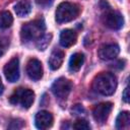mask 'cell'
<instances>
[{
    "mask_svg": "<svg viewBox=\"0 0 130 130\" xmlns=\"http://www.w3.org/2000/svg\"><path fill=\"white\" fill-rule=\"evenodd\" d=\"M91 88L99 94L112 95L117 88V78L113 73L102 72L93 78Z\"/></svg>",
    "mask_w": 130,
    "mask_h": 130,
    "instance_id": "obj_1",
    "label": "cell"
},
{
    "mask_svg": "<svg viewBox=\"0 0 130 130\" xmlns=\"http://www.w3.org/2000/svg\"><path fill=\"white\" fill-rule=\"evenodd\" d=\"M46 29L45 21L43 19H36L30 22L24 23L20 29V38L23 42L38 41Z\"/></svg>",
    "mask_w": 130,
    "mask_h": 130,
    "instance_id": "obj_2",
    "label": "cell"
},
{
    "mask_svg": "<svg viewBox=\"0 0 130 130\" xmlns=\"http://www.w3.org/2000/svg\"><path fill=\"white\" fill-rule=\"evenodd\" d=\"M80 13V8L77 4L70 2H62L58 5L55 13V19L58 23L69 22L75 19Z\"/></svg>",
    "mask_w": 130,
    "mask_h": 130,
    "instance_id": "obj_3",
    "label": "cell"
},
{
    "mask_svg": "<svg viewBox=\"0 0 130 130\" xmlns=\"http://www.w3.org/2000/svg\"><path fill=\"white\" fill-rule=\"evenodd\" d=\"M35 101V92L28 88L19 87L13 91L9 98V102L12 105H20L24 109H28Z\"/></svg>",
    "mask_w": 130,
    "mask_h": 130,
    "instance_id": "obj_4",
    "label": "cell"
},
{
    "mask_svg": "<svg viewBox=\"0 0 130 130\" xmlns=\"http://www.w3.org/2000/svg\"><path fill=\"white\" fill-rule=\"evenodd\" d=\"M72 89V83L65 77H59L52 84L51 90L54 95L60 100H66Z\"/></svg>",
    "mask_w": 130,
    "mask_h": 130,
    "instance_id": "obj_5",
    "label": "cell"
},
{
    "mask_svg": "<svg viewBox=\"0 0 130 130\" xmlns=\"http://www.w3.org/2000/svg\"><path fill=\"white\" fill-rule=\"evenodd\" d=\"M103 22L111 29H120L124 24V18L118 11L107 10L103 15Z\"/></svg>",
    "mask_w": 130,
    "mask_h": 130,
    "instance_id": "obj_6",
    "label": "cell"
},
{
    "mask_svg": "<svg viewBox=\"0 0 130 130\" xmlns=\"http://www.w3.org/2000/svg\"><path fill=\"white\" fill-rule=\"evenodd\" d=\"M3 72L5 78L9 82H16L19 79V60L17 57H13L10 59L3 68Z\"/></svg>",
    "mask_w": 130,
    "mask_h": 130,
    "instance_id": "obj_7",
    "label": "cell"
},
{
    "mask_svg": "<svg viewBox=\"0 0 130 130\" xmlns=\"http://www.w3.org/2000/svg\"><path fill=\"white\" fill-rule=\"evenodd\" d=\"M113 109V104L110 102H106V103H101L99 105H96L93 110H92V116L93 119L98 122V123H105L111 113Z\"/></svg>",
    "mask_w": 130,
    "mask_h": 130,
    "instance_id": "obj_8",
    "label": "cell"
},
{
    "mask_svg": "<svg viewBox=\"0 0 130 130\" xmlns=\"http://www.w3.org/2000/svg\"><path fill=\"white\" fill-rule=\"evenodd\" d=\"M120 52V48L117 44H105L103 46L100 47L99 51H98V56L100 59L102 60H112L114 58H116L118 56Z\"/></svg>",
    "mask_w": 130,
    "mask_h": 130,
    "instance_id": "obj_9",
    "label": "cell"
},
{
    "mask_svg": "<svg viewBox=\"0 0 130 130\" xmlns=\"http://www.w3.org/2000/svg\"><path fill=\"white\" fill-rule=\"evenodd\" d=\"M26 73L31 80H40L43 76V66L40 60L31 58L26 64Z\"/></svg>",
    "mask_w": 130,
    "mask_h": 130,
    "instance_id": "obj_10",
    "label": "cell"
},
{
    "mask_svg": "<svg viewBox=\"0 0 130 130\" xmlns=\"http://www.w3.org/2000/svg\"><path fill=\"white\" fill-rule=\"evenodd\" d=\"M35 124L38 129L44 130L53 125V116L47 111H40L35 117Z\"/></svg>",
    "mask_w": 130,
    "mask_h": 130,
    "instance_id": "obj_11",
    "label": "cell"
},
{
    "mask_svg": "<svg viewBox=\"0 0 130 130\" xmlns=\"http://www.w3.org/2000/svg\"><path fill=\"white\" fill-rule=\"evenodd\" d=\"M64 57H65V54L62 50L60 49H54L49 57V60H48V63H49V66L52 70H57L61 67L63 61H64Z\"/></svg>",
    "mask_w": 130,
    "mask_h": 130,
    "instance_id": "obj_12",
    "label": "cell"
},
{
    "mask_svg": "<svg viewBox=\"0 0 130 130\" xmlns=\"http://www.w3.org/2000/svg\"><path fill=\"white\" fill-rule=\"evenodd\" d=\"M77 34L73 29H64L60 34V45L64 48H69L76 43Z\"/></svg>",
    "mask_w": 130,
    "mask_h": 130,
    "instance_id": "obj_13",
    "label": "cell"
},
{
    "mask_svg": "<svg viewBox=\"0 0 130 130\" xmlns=\"http://www.w3.org/2000/svg\"><path fill=\"white\" fill-rule=\"evenodd\" d=\"M14 11L17 16L24 17L27 16L31 11V3L29 0H20L14 6Z\"/></svg>",
    "mask_w": 130,
    "mask_h": 130,
    "instance_id": "obj_14",
    "label": "cell"
},
{
    "mask_svg": "<svg viewBox=\"0 0 130 130\" xmlns=\"http://www.w3.org/2000/svg\"><path fill=\"white\" fill-rule=\"evenodd\" d=\"M84 63V55L82 53H75L69 60V70L71 72H77Z\"/></svg>",
    "mask_w": 130,
    "mask_h": 130,
    "instance_id": "obj_15",
    "label": "cell"
},
{
    "mask_svg": "<svg viewBox=\"0 0 130 130\" xmlns=\"http://www.w3.org/2000/svg\"><path fill=\"white\" fill-rule=\"evenodd\" d=\"M130 125V116L128 112H121L116 119L117 129H128Z\"/></svg>",
    "mask_w": 130,
    "mask_h": 130,
    "instance_id": "obj_16",
    "label": "cell"
},
{
    "mask_svg": "<svg viewBox=\"0 0 130 130\" xmlns=\"http://www.w3.org/2000/svg\"><path fill=\"white\" fill-rule=\"evenodd\" d=\"M13 22V17L9 11H3L0 14V28H8Z\"/></svg>",
    "mask_w": 130,
    "mask_h": 130,
    "instance_id": "obj_17",
    "label": "cell"
},
{
    "mask_svg": "<svg viewBox=\"0 0 130 130\" xmlns=\"http://www.w3.org/2000/svg\"><path fill=\"white\" fill-rule=\"evenodd\" d=\"M51 39H52V35L49 34V35H43L37 42V47L39 50H45L48 45L50 44L51 42Z\"/></svg>",
    "mask_w": 130,
    "mask_h": 130,
    "instance_id": "obj_18",
    "label": "cell"
},
{
    "mask_svg": "<svg viewBox=\"0 0 130 130\" xmlns=\"http://www.w3.org/2000/svg\"><path fill=\"white\" fill-rule=\"evenodd\" d=\"M73 128L76 129V130H89L90 129V125L88 124V122L86 120H84V119H78L73 124Z\"/></svg>",
    "mask_w": 130,
    "mask_h": 130,
    "instance_id": "obj_19",
    "label": "cell"
},
{
    "mask_svg": "<svg viewBox=\"0 0 130 130\" xmlns=\"http://www.w3.org/2000/svg\"><path fill=\"white\" fill-rule=\"evenodd\" d=\"M36 3L42 7H48L50 5H52V3L54 2V0H35Z\"/></svg>",
    "mask_w": 130,
    "mask_h": 130,
    "instance_id": "obj_20",
    "label": "cell"
},
{
    "mask_svg": "<svg viewBox=\"0 0 130 130\" xmlns=\"http://www.w3.org/2000/svg\"><path fill=\"white\" fill-rule=\"evenodd\" d=\"M128 87H126L125 89H124V92H123V100H124V102L125 103H128L129 102V94H128Z\"/></svg>",
    "mask_w": 130,
    "mask_h": 130,
    "instance_id": "obj_21",
    "label": "cell"
},
{
    "mask_svg": "<svg viewBox=\"0 0 130 130\" xmlns=\"http://www.w3.org/2000/svg\"><path fill=\"white\" fill-rule=\"evenodd\" d=\"M5 50H6V49H5V45H4V43H3V42L0 40V57H1V56L4 54Z\"/></svg>",
    "mask_w": 130,
    "mask_h": 130,
    "instance_id": "obj_22",
    "label": "cell"
},
{
    "mask_svg": "<svg viewBox=\"0 0 130 130\" xmlns=\"http://www.w3.org/2000/svg\"><path fill=\"white\" fill-rule=\"evenodd\" d=\"M3 90H4V86H3V83H2V81H1V78H0V94H2Z\"/></svg>",
    "mask_w": 130,
    "mask_h": 130,
    "instance_id": "obj_23",
    "label": "cell"
}]
</instances>
